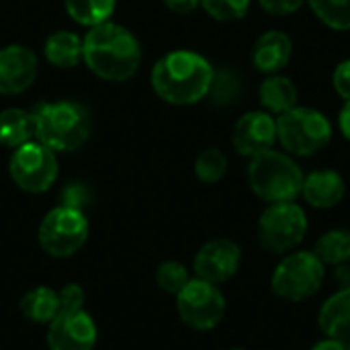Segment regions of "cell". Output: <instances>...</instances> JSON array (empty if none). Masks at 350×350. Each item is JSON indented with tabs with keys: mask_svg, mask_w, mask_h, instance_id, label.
<instances>
[{
	"mask_svg": "<svg viewBox=\"0 0 350 350\" xmlns=\"http://www.w3.org/2000/svg\"><path fill=\"white\" fill-rule=\"evenodd\" d=\"M189 281H191L189 269L178 260H164L156 269V285L160 291H164L168 295L176 297Z\"/></svg>",
	"mask_w": 350,
	"mask_h": 350,
	"instance_id": "obj_26",
	"label": "cell"
},
{
	"mask_svg": "<svg viewBox=\"0 0 350 350\" xmlns=\"http://www.w3.org/2000/svg\"><path fill=\"white\" fill-rule=\"evenodd\" d=\"M82 59L94 76L109 82H125L139 70L142 45L127 27L107 21L90 27L84 35Z\"/></svg>",
	"mask_w": 350,
	"mask_h": 350,
	"instance_id": "obj_1",
	"label": "cell"
},
{
	"mask_svg": "<svg viewBox=\"0 0 350 350\" xmlns=\"http://www.w3.org/2000/svg\"><path fill=\"white\" fill-rule=\"evenodd\" d=\"M232 350H246V349H232Z\"/></svg>",
	"mask_w": 350,
	"mask_h": 350,
	"instance_id": "obj_35",
	"label": "cell"
},
{
	"mask_svg": "<svg viewBox=\"0 0 350 350\" xmlns=\"http://www.w3.org/2000/svg\"><path fill=\"white\" fill-rule=\"evenodd\" d=\"M310 350H350V342L336 340V338H324V340L316 342Z\"/></svg>",
	"mask_w": 350,
	"mask_h": 350,
	"instance_id": "obj_33",
	"label": "cell"
},
{
	"mask_svg": "<svg viewBox=\"0 0 350 350\" xmlns=\"http://www.w3.org/2000/svg\"><path fill=\"white\" fill-rule=\"evenodd\" d=\"M314 254L328 267H342L350 262V230H330L320 236Z\"/></svg>",
	"mask_w": 350,
	"mask_h": 350,
	"instance_id": "obj_23",
	"label": "cell"
},
{
	"mask_svg": "<svg viewBox=\"0 0 350 350\" xmlns=\"http://www.w3.org/2000/svg\"><path fill=\"white\" fill-rule=\"evenodd\" d=\"M232 142L236 152L246 158L273 150L277 142V121L265 111H250L238 119Z\"/></svg>",
	"mask_w": 350,
	"mask_h": 350,
	"instance_id": "obj_14",
	"label": "cell"
},
{
	"mask_svg": "<svg viewBox=\"0 0 350 350\" xmlns=\"http://www.w3.org/2000/svg\"><path fill=\"white\" fill-rule=\"evenodd\" d=\"M98 338L92 316L84 310L57 314L47 326L49 350H92Z\"/></svg>",
	"mask_w": 350,
	"mask_h": 350,
	"instance_id": "obj_12",
	"label": "cell"
},
{
	"mask_svg": "<svg viewBox=\"0 0 350 350\" xmlns=\"http://www.w3.org/2000/svg\"><path fill=\"white\" fill-rule=\"evenodd\" d=\"M248 185L256 197L267 203L295 201L304 189V172L287 154L267 150L248 164Z\"/></svg>",
	"mask_w": 350,
	"mask_h": 350,
	"instance_id": "obj_4",
	"label": "cell"
},
{
	"mask_svg": "<svg viewBox=\"0 0 350 350\" xmlns=\"http://www.w3.org/2000/svg\"><path fill=\"white\" fill-rule=\"evenodd\" d=\"M66 12L82 27H96L111 21L117 0H64Z\"/></svg>",
	"mask_w": 350,
	"mask_h": 350,
	"instance_id": "obj_22",
	"label": "cell"
},
{
	"mask_svg": "<svg viewBox=\"0 0 350 350\" xmlns=\"http://www.w3.org/2000/svg\"><path fill=\"white\" fill-rule=\"evenodd\" d=\"M39 62L33 49L21 43H10L0 49V94H21L33 86Z\"/></svg>",
	"mask_w": 350,
	"mask_h": 350,
	"instance_id": "obj_13",
	"label": "cell"
},
{
	"mask_svg": "<svg viewBox=\"0 0 350 350\" xmlns=\"http://www.w3.org/2000/svg\"><path fill=\"white\" fill-rule=\"evenodd\" d=\"M176 312L189 328L209 332L217 328L226 316V295L219 285L195 277L176 295Z\"/></svg>",
	"mask_w": 350,
	"mask_h": 350,
	"instance_id": "obj_10",
	"label": "cell"
},
{
	"mask_svg": "<svg viewBox=\"0 0 350 350\" xmlns=\"http://www.w3.org/2000/svg\"><path fill=\"white\" fill-rule=\"evenodd\" d=\"M334 88L345 100H350V59H345L342 64L336 66V70H334Z\"/></svg>",
	"mask_w": 350,
	"mask_h": 350,
	"instance_id": "obj_31",
	"label": "cell"
},
{
	"mask_svg": "<svg viewBox=\"0 0 350 350\" xmlns=\"http://www.w3.org/2000/svg\"><path fill=\"white\" fill-rule=\"evenodd\" d=\"M242 250L236 242L228 238H215L205 242L193 260V271L197 279L209 281L213 285L228 283L240 271Z\"/></svg>",
	"mask_w": 350,
	"mask_h": 350,
	"instance_id": "obj_11",
	"label": "cell"
},
{
	"mask_svg": "<svg viewBox=\"0 0 350 350\" xmlns=\"http://www.w3.org/2000/svg\"><path fill=\"white\" fill-rule=\"evenodd\" d=\"M260 6L271 12V14H277V16H283V14H291V12H297L306 0H258Z\"/></svg>",
	"mask_w": 350,
	"mask_h": 350,
	"instance_id": "obj_30",
	"label": "cell"
},
{
	"mask_svg": "<svg viewBox=\"0 0 350 350\" xmlns=\"http://www.w3.org/2000/svg\"><path fill=\"white\" fill-rule=\"evenodd\" d=\"M326 279V265L308 250H295L281 258L271 277V289L277 297L299 304L314 297Z\"/></svg>",
	"mask_w": 350,
	"mask_h": 350,
	"instance_id": "obj_5",
	"label": "cell"
},
{
	"mask_svg": "<svg viewBox=\"0 0 350 350\" xmlns=\"http://www.w3.org/2000/svg\"><path fill=\"white\" fill-rule=\"evenodd\" d=\"M318 326L326 338L350 342V285L322 304L318 312Z\"/></svg>",
	"mask_w": 350,
	"mask_h": 350,
	"instance_id": "obj_17",
	"label": "cell"
},
{
	"mask_svg": "<svg viewBox=\"0 0 350 350\" xmlns=\"http://www.w3.org/2000/svg\"><path fill=\"white\" fill-rule=\"evenodd\" d=\"M18 308H21V314L29 322L49 326L51 320L59 314L57 291H53L51 287H45V285L33 287L21 297Z\"/></svg>",
	"mask_w": 350,
	"mask_h": 350,
	"instance_id": "obj_20",
	"label": "cell"
},
{
	"mask_svg": "<svg viewBox=\"0 0 350 350\" xmlns=\"http://www.w3.org/2000/svg\"><path fill=\"white\" fill-rule=\"evenodd\" d=\"M293 53V41L283 31H267L258 37L252 49V62L262 74H277L283 70Z\"/></svg>",
	"mask_w": 350,
	"mask_h": 350,
	"instance_id": "obj_15",
	"label": "cell"
},
{
	"mask_svg": "<svg viewBox=\"0 0 350 350\" xmlns=\"http://www.w3.org/2000/svg\"><path fill=\"white\" fill-rule=\"evenodd\" d=\"M35 139L51 152H74L90 135V115L86 107L74 100L43 103L33 113Z\"/></svg>",
	"mask_w": 350,
	"mask_h": 350,
	"instance_id": "obj_3",
	"label": "cell"
},
{
	"mask_svg": "<svg viewBox=\"0 0 350 350\" xmlns=\"http://www.w3.org/2000/svg\"><path fill=\"white\" fill-rule=\"evenodd\" d=\"M277 139L293 156H314L332 139V123L312 107H293L277 119Z\"/></svg>",
	"mask_w": 350,
	"mask_h": 350,
	"instance_id": "obj_6",
	"label": "cell"
},
{
	"mask_svg": "<svg viewBox=\"0 0 350 350\" xmlns=\"http://www.w3.org/2000/svg\"><path fill=\"white\" fill-rule=\"evenodd\" d=\"M90 234V226L82 209L57 205L47 211L39 224L37 240L41 250L51 258H70L78 254Z\"/></svg>",
	"mask_w": 350,
	"mask_h": 350,
	"instance_id": "obj_7",
	"label": "cell"
},
{
	"mask_svg": "<svg viewBox=\"0 0 350 350\" xmlns=\"http://www.w3.org/2000/svg\"><path fill=\"white\" fill-rule=\"evenodd\" d=\"M8 172L12 183L31 195H41L49 191L57 178L59 166L57 156L49 148H45L41 142L31 139L23 144L21 148L12 150Z\"/></svg>",
	"mask_w": 350,
	"mask_h": 350,
	"instance_id": "obj_9",
	"label": "cell"
},
{
	"mask_svg": "<svg viewBox=\"0 0 350 350\" xmlns=\"http://www.w3.org/2000/svg\"><path fill=\"white\" fill-rule=\"evenodd\" d=\"M316 16L338 31L350 29V0H308Z\"/></svg>",
	"mask_w": 350,
	"mask_h": 350,
	"instance_id": "obj_25",
	"label": "cell"
},
{
	"mask_svg": "<svg viewBox=\"0 0 350 350\" xmlns=\"http://www.w3.org/2000/svg\"><path fill=\"white\" fill-rule=\"evenodd\" d=\"M84 299L86 293L78 283H68L57 291V301H59V314H70L84 310Z\"/></svg>",
	"mask_w": 350,
	"mask_h": 350,
	"instance_id": "obj_29",
	"label": "cell"
},
{
	"mask_svg": "<svg viewBox=\"0 0 350 350\" xmlns=\"http://www.w3.org/2000/svg\"><path fill=\"white\" fill-rule=\"evenodd\" d=\"M338 123H340V131H342V135H345V137L350 142V100H347V105L342 107Z\"/></svg>",
	"mask_w": 350,
	"mask_h": 350,
	"instance_id": "obj_34",
	"label": "cell"
},
{
	"mask_svg": "<svg viewBox=\"0 0 350 350\" xmlns=\"http://www.w3.org/2000/svg\"><path fill=\"white\" fill-rule=\"evenodd\" d=\"M164 4L176 14H189L197 6H201V0H164Z\"/></svg>",
	"mask_w": 350,
	"mask_h": 350,
	"instance_id": "obj_32",
	"label": "cell"
},
{
	"mask_svg": "<svg viewBox=\"0 0 350 350\" xmlns=\"http://www.w3.org/2000/svg\"><path fill=\"white\" fill-rule=\"evenodd\" d=\"M258 96H260V103L267 111L271 113H285L293 107H297V88L295 84L285 78V76H275L271 74L262 84H260V90H258Z\"/></svg>",
	"mask_w": 350,
	"mask_h": 350,
	"instance_id": "obj_21",
	"label": "cell"
},
{
	"mask_svg": "<svg viewBox=\"0 0 350 350\" xmlns=\"http://www.w3.org/2000/svg\"><path fill=\"white\" fill-rule=\"evenodd\" d=\"M347 193L345 178L336 170H314L304 178L301 195L308 205L316 209H332L336 207Z\"/></svg>",
	"mask_w": 350,
	"mask_h": 350,
	"instance_id": "obj_16",
	"label": "cell"
},
{
	"mask_svg": "<svg viewBox=\"0 0 350 350\" xmlns=\"http://www.w3.org/2000/svg\"><path fill=\"white\" fill-rule=\"evenodd\" d=\"M31 139H35L33 113L18 107L0 111V146L16 150Z\"/></svg>",
	"mask_w": 350,
	"mask_h": 350,
	"instance_id": "obj_19",
	"label": "cell"
},
{
	"mask_svg": "<svg viewBox=\"0 0 350 350\" xmlns=\"http://www.w3.org/2000/svg\"><path fill=\"white\" fill-rule=\"evenodd\" d=\"M228 172V158L219 148L203 150L195 160V176L205 185L219 183Z\"/></svg>",
	"mask_w": 350,
	"mask_h": 350,
	"instance_id": "obj_24",
	"label": "cell"
},
{
	"mask_svg": "<svg viewBox=\"0 0 350 350\" xmlns=\"http://www.w3.org/2000/svg\"><path fill=\"white\" fill-rule=\"evenodd\" d=\"M43 55L53 68H76L82 59V37L74 31H55L45 39Z\"/></svg>",
	"mask_w": 350,
	"mask_h": 350,
	"instance_id": "obj_18",
	"label": "cell"
},
{
	"mask_svg": "<svg viewBox=\"0 0 350 350\" xmlns=\"http://www.w3.org/2000/svg\"><path fill=\"white\" fill-rule=\"evenodd\" d=\"M209 94L221 105L234 103L236 96H240V80L228 70L226 72H215Z\"/></svg>",
	"mask_w": 350,
	"mask_h": 350,
	"instance_id": "obj_28",
	"label": "cell"
},
{
	"mask_svg": "<svg viewBox=\"0 0 350 350\" xmlns=\"http://www.w3.org/2000/svg\"><path fill=\"white\" fill-rule=\"evenodd\" d=\"M201 6L215 21L232 23L246 16L250 8V0H201Z\"/></svg>",
	"mask_w": 350,
	"mask_h": 350,
	"instance_id": "obj_27",
	"label": "cell"
},
{
	"mask_svg": "<svg viewBox=\"0 0 350 350\" xmlns=\"http://www.w3.org/2000/svg\"><path fill=\"white\" fill-rule=\"evenodd\" d=\"M215 70L197 51L176 49L162 55L152 68V88L168 105L187 107L203 100L213 84Z\"/></svg>",
	"mask_w": 350,
	"mask_h": 350,
	"instance_id": "obj_2",
	"label": "cell"
},
{
	"mask_svg": "<svg viewBox=\"0 0 350 350\" xmlns=\"http://www.w3.org/2000/svg\"><path fill=\"white\" fill-rule=\"evenodd\" d=\"M258 242L271 254H289L308 234V215L295 201L271 203L258 219Z\"/></svg>",
	"mask_w": 350,
	"mask_h": 350,
	"instance_id": "obj_8",
	"label": "cell"
}]
</instances>
